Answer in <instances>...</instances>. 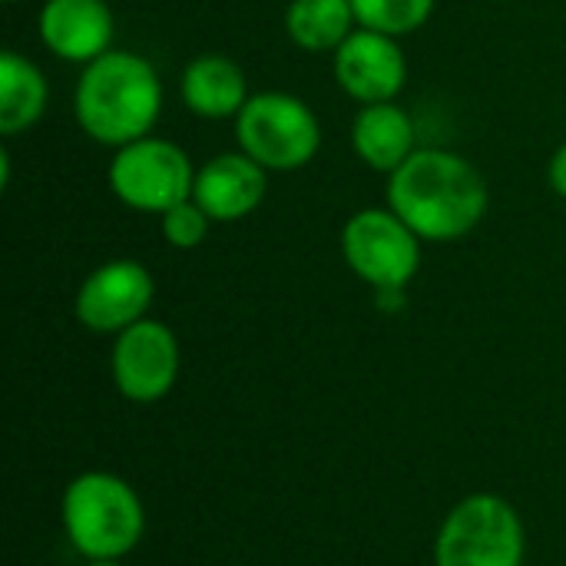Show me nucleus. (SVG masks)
<instances>
[{
    "instance_id": "nucleus-7",
    "label": "nucleus",
    "mask_w": 566,
    "mask_h": 566,
    "mask_svg": "<svg viewBox=\"0 0 566 566\" xmlns=\"http://www.w3.org/2000/svg\"><path fill=\"white\" fill-rule=\"evenodd\" d=\"M424 242L391 206H365L342 226V259L371 289H408L421 272Z\"/></svg>"
},
{
    "instance_id": "nucleus-2",
    "label": "nucleus",
    "mask_w": 566,
    "mask_h": 566,
    "mask_svg": "<svg viewBox=\"0 0 566 566\" xmlns=\"http://www.w3.org/2000/svg\"><path fill=\"white\" fill-rule=\"evenodd\" d=\"M73 116L93 143L109 149L149 136L163 116L159 70L143 53L113 46L80 70Z\"/></svg>"
},
{
    "instance_id": "nucleus-15",
    "label": "nucleus",
    "mask_w": 566,
    "mask_h": 566,
    "mask_svg": "<svg viewBox=\"0 0 566 566\" xmlns=\"http://www.w3.org/2000/svg\"><path fill=\"white\" fill-rule=\"evenodd\" d=\"M50 103L46 73L20 50L0 53V136L13 139L30 133Z\"/></svg>"
},
{
    "instance_id": "nucleus-21",
    "label": "nucleus",
    "mask_w": 566,
    "mask_h": 566,
    "mask_svg": "<svg viewBox=\"0 0 566 566\" xmlns=\"http://www.w3.org/2000/svg\"><path fill=\"white\" fill-rule=\"evenodd\" d=\"M83 566H126L123 560H86Z\"/></svg>"
},
{
    "instance_id": "nucleus-19",
    "label": "nucleus",
    "mask_w": 566,
    "mask_h": 566,
    "mask_svg": "<svg viewBox=\"0 0 566 566\" xmlns=\"http://www.w3.org/2000/svg\"><path fill=\"white\" fill-rule=\"evenodd\" d=\"M547 186L566 199V143L564 146H557V153L551 156V163H547Z\"/></svg>"
},
{
    "instance_id": "nucleus-22",
    "label": "nucleus",
    "mask_w": 566,
    "mask_h": 566,
    "mask_svg": "<svg viewBox=\"0 0 566 566\" xmlns=\"http://www.w3.org/2000/svg\"><path fill=\"white\" fill-rule=\"evenodd\" d=\"M3 3H17V0H3Z\"/></svg>"
},
{
    "instance_id": "nucleus-1",
    "label": "nucleus",
    "mask_w": 566,
    "mask_h": 566,
    "mask_svg": "<svg viewBox=\"0 0 566 566\" xmlns=\"http://www.w3.org/2000/svg\"><path fill=\"white\" fill-rule=\"evenodd\" d=\"M385 206H391L424 245H448L468 239L484 222L491 189L468 156L441 146H418L388 176Z\"/></svg>"
},
{
    "instance_id": "nucleus-8",
    "label": "nucleus",
    "mask_w": 566,
    "mask_h": 566,
    "mask_svg": "<svg viewBox=\"0 0 566 566\" xmlns=\"http://www.w3.org/2000/svg\"><path fill=\"white\" fill-rule=\"evenodd\" d=\"M182 368V348L176 332L159 318H143L113 338L109 352V375L116 391L133 405H156L163 401Z\"/></svg>"
},
{
    "instance_id": "nucleus-3",
    "label": "nucleus",
    "mask_w": 566,
    "mask_h": 566,
    "mask_svg": "<svg viewBox=\"0 0 566 566\" xmlns=\"http://www.w3.org/2000/svg\"><path fill=\"white\" fill-rule=\"evenodd\" d=\"M60 521L83 560H126L146 534V507L136 488L109 471L76 474L63 488Z\"/></svg>"
},
{
    "instance_id": "nucleus-5",
    "label": "nucleus",
    "mask_w": 566,
    "mask_h": 566,
    "mask_svg": "<svg viewBox=\"0 0 566 566\" xmlns=\"http://www.w3.org/2000/svg\"><path fill=\"white\" fill-rule=\"evenodd\" d=\"M232 123L239 149L269 172L305 169L322 149L318 113L285 90L252 93Z\"/></svg>"
},
{
    "instance_id": "nucleus-17",
    "label": "nucleus",
    "mask_w": 566,
    "mask_h": 566,
    "mask_svg": "<svg viewBox=\"0 0 566 566\" xmlns=\"http://www.w3.org/2000/svg\"><path fill=\"white\" fill-rule=\"evenodd\" d=\"M434 7L438 0H352L358 27L388 33L398 40L418 33L431 20Z\"/></svg>"
},
{
    "instance_id": "nucleus-6",
    "label": "nucleus",
    "mask_w": 566,
    "mask_h": 566,
    "mask_svg": "<svg viewBox=\"0 0 566 566\" xmlns=\"http://www.w3.org/2000/svg\"><path fill=\"white\" fill-rule=\"evenodd\" d=\"M106 186L126 209L163 216L166 209L192 196L196 166L179 143L149 133L113 149L106 163Z\"/></svg>"
},
{
    "instance_id": "nucleus-16",
    "label": "nucleus",
    "mask_w": 566,
    "mask_h": 566,
    "mask_svg": "<svg viewBox=\"0 0 566 566\" xmlns=\"http://www.w3.org/2000/svg\"><path fill=\"white\" fill-rule=\"evenodd\" d=\"M358 30L352 0H292L285 33L305 53H335Z\"/></svg>"
},
{
    "instance_id": "nucleus-12",
    "label": "nucleus",
    "mask_w": 566,
    "mask_h": 566,
    "mask_svg": "<svg viewBox=\"0 0 566 566\" xmlns=\"http://www.w3.org/2000/svg\"><path fill=\"white\" fill-rule=\"evenodd\" d=\"M269 196V169H262L242 149L216 153L196 166L192 199L206 209L216 226L249 219Z\"/></svg>"
},
{
    "instance_id": "nucleus-14",
    "label": "nucleus",
    "mask_w": 566,
    "mask_h": 566,
    "mask_svg": "<svg viewBox=\"0 0 566 566\" xmlns=\"http://www.w3.org/2000/svg\"><path fill=\"white\" fill-rule=\"evenodd\" d=\"M352 149L368 169L391 176L418 149L411 113L398 106V99L358 106L352 119Z\"/></svg>"
},
{
    "instance_id": "nucleus-18",
    "label": "nucleus",
    "mask_w": 566,
    "mask_h": 566,
    "mask_svg": "<svg viewBox=\"0 0 566 566\" xmlns=\"http://www.w3.org/2000/svg\"><path fill=\"white\" fill-rule=\"evenodd\" d=\"M216 222L206 216V209L189 196V199H182V202H176L172 209H166L163 216H159V229H163V239L172 245V249H182V252H189V249H199L206 239H209V229H212Z\"/></svg>"
},
{
    "instance_id": "nucleus-13",
    "label": "nucleus",
    "mask_w": 566,
    "mask_h": 566,
    "mask_svg": "<svg viewBox=\"0 0 566 566\" xmlns=\"http://www.w3.org/2000/svg\"><path fill=\"white\" fill-rule=\"evenodd\" d=\"M179 96L199 119H235L249 103V80L229 53H199L182 66Z\"/></svg>"
},
{
    "instance_id": "nucleus-4",
    "label": "nucleus",
    "mask_w": 566,
    "mask_h": 566,
    "mask_svg": "<svg viewBox=\"0 0 566 566\" xmlns=\"http://www.w3.org/2000/svg\"><path fill=\"white\" fill-rule=\"evenodd\" d=\"M524 517L491 491L458 501L434 537V566H524Z\"/></svg>"
},
{
    "instance_id": "nucleus-9",
    "label": "nucleus",
    "mask_w": 566,
    "mask_h": 566,
    "mask_svg": "<svg viewBox=\"0 0 566 566\" xmlns=\"http://www.w3.org/2000/svg\"><path fill=\"white\" fill-rule=\"evenodd\" d=\"M156 298V279L139 259H109L96 265L73 295L76 322L93 335H119L143 322Z\"/></svg>"
},
{
    "instance_id": "nucleus-10",
    "label": "nucleus",
    "mask_w": 566,
    "mask_h": 566,
    "mask_svg": "<svg viewBox=\"0 0 566 566\" xmlns=\"http://www.w3.org/2000/svg\"><path fill=\"white\" fill-rule=\"evenodd\" d=\"M332 76L338 90L358 106L398 99L408 83V56L398 36L358 27L335 53Z\"/></svg>"
},
{
    "instance_id": "nucleus-11",
    "label": "nucleus",
    "mask_w": 566,
    "mask_h": 566,
    "mask_svg": "<svg viewBox=\"0 0 566 566\" xmlns=\"http://www.w3.org/2000/svg\"><path fill=\"white\" fill-rule=\"evenodd\" d=\"M36 36L56 60L86 66L113 50L116 17L109 0H43Z\"/></svg>"
},
{
    "instance_id": "nucleus-20",
    "label": "nucleus",
    "mask_w": 566,
    "mask_h": 566,
    "mask_svg": "<svg viewBox=\"0 0 566 566\" xmlns=\"http://www.w3.org/2000/svg\"><path fill=\"white\" fill-rule=\"evenodd\" d=\"M405 292H408V289H381V292H375V302H378L381 312H401L405 302H408Z\"/></svg>"
}]
</instances>
